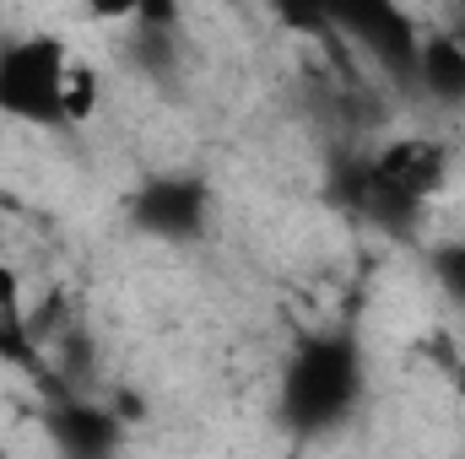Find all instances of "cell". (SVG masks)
Returning a JSON list of instances; mask_svg holds the SVG:
<instances>
[{
    "mask_svg": "<svg viewBox=\"0 0 465 459\" xmlns=\"http://www.w3.org/2000/svg\"><path fill=\"white\" fill-rule=\"evenodd\" d=\"M450 184V146L433 135H395L368 162H351L336 179V200L384 232H406L422 206H433Z\"/></svg>",
    "mask_w": 465,
    "mask_h": 459,
    "instance_id": "obj_1",
    "label": "cell"
},
{
    "mask_svg": "<svg viewBox=\"0 0 465 459\" xmlns=\"http://www.w3.org/2000/svg\"><path fill=\"white\" fill-rule=\"evenodd\" d=\"M362 400V346L351 336H314L292 351L282 373V422L292 433H320L347 422Z\"/></svg>",
    "mask_w": 465,
    "mask_h": 459,
    "instance_id": "obj_2",
    "label": "cell"
},
{
    "mask_svg": "<svg viewBox=\"0 0 465 459\" xmlns=\"http://www.w3.org/2000/svg\"><path fill=\"white\" fill-rule=\"evenodd\" d=\"M65 71L71 49L54 33H22L0 44V114L38 130L65 124Z\"/></svg>",
    "mask_w": 465,
    "mask_h": 459,
    "instance_id": "obj_3",
    "label": "cell"
},
{
    "mask_svg": "<svg viewBox=\"0 0 465 459\" xmlns=\"http://www.w3.org/2000/svg\"><path fill=\"white\" fill-rule=\"evenodd\" d=\"M271 5L292 27H347L395 76H411V65H417V38L422 33L411 27V16L395 0H271Z\"/></svg>",
    "mask_w": 465,
    "mask_h": 459,
    "instance_id": "obj_4",
    "label": "cell"
},
{
    "mask_svg": "<svg viewBox=\"0 0 465 459\" xmlns=\"http://www.w3.org/2000/svg\"><path fill=\"white\" fill-rule=\"evenodd\" d=\"M212 217V195L190 173H157L130 195V222L157 243H195Z\"/></svg>",
    "mask_w": 465,
    "mask_h": 459,
    "instance_id": "obj_5",
    "label": "cell"
},
{
    "mask_svg": "<svg viewBox=\"0 0 465 459\" xmlns=\"http://www.w3.org/2000/svg\"><path fill=\"white\" fill-rule=\"evenodd\" d=\"M411 82L439 103V109H465V44L450 33H428L417 38V65Z\"/></svg>",
    "mask_w": 465,
    "mask_h": 459,
    "instance_id": "obj_6",
    "label": "cell"
},
{
    "mask_svg": "<svg viewBox=\"0 0 465 459\" xmlns=\"http://www.w3.org/2000/svg\"><path fill=\"white\" fill-rule=\"evenodd\" d=\"M0 362L38 373V325L22 298V276L11 265H0Z\"/></svg>",
    "mask_w": 465,
    "mask_h": 459,
    "instance_id": "obj_7",
    "label": "cell"
},
{
    "mask_svg": "<svg viewBox=\"0 0 465 459\" xmlns=\"http://www.w3.org/2000/svg\"><path fill=\"white\" fill-rule=\"evenodd\" d=\"M119 422H124V416L104 411V405H60V411L49 416V433H54V444H60L65 454L93 459V454L119 449Z\"/></svg>",
    "mask_w": 465,
    "mask_h": 459,
    "instance_id": "obj_8",
    "label": "cell"
},
{
    "mask_svg": "<svg viewBox=\"0 0 465 459\" xmlns=\"http://www.w3.org/2000/svg\"><path fill=\"white\" fill-rule=\"evenodd\" d=\"M98 98H104V87H98V71L87 65V60H76L71 54V71H65V124H87V119L98 114Z\"/></svg>",
    "mask_w": 465,
    "mask_h": 459,
    "instance_id": "obj_9",
    "label": "cell"
},
{
    "mask_svg": "<svg viewBox=\"0 0 465 459\" xmlns=\"http://www.w3.org/2000/svg\"><path fill=\"white\" fill-rule=\"evenodd\" d=\"M433 281L444 287V298H450L455 308H465V238L433 249Z\"/></svg>",
    "mask_w": 465,
    "mask_h": 459,
    "instance_id": "obj_10",
    "label": "cell"
},
{
    "mask_svg": "<svg viewBox=\"0 0 465 459\" xmlns=\"http://www.w3.org/2000/svg\"><path fill=\"white\" fill-rule=\"evenodd\" d=\"M87 16H98V22H135L141 0H87Z\"/></svg>",
    "mask_w": 465,
    "mask_h": 459,
    "instance_id": "obj_11",
    "label": "cell"
},
{
    "mask_svg": "<svg viewBox=\"0 0 465 459\" xmlns=\"http://www.w3.org/2000/svg\"><path fill=\"white\" fill-rule=\"evenodd\" d=\"M455 38L465 44V0H460V11H455Z\"/></svg>",
    "mask_w": 465,
    "mask_h": 459,
    "instance_id": "obj_12",
    "label": "cell"
}]
</instances>
